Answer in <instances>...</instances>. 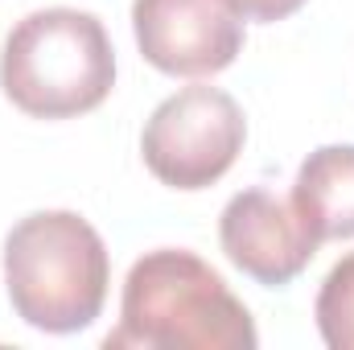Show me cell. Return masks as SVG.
I'll use <instances>...</instances> for the list:
<instances>
[{
	"label": "cell",
	"mask_w": 354,
	"mask_h": 350,
	"mask_svg": "<svg viewBox=\"0 0 354 350\" xmlns=\"http://www.w3.org/2000/svg\"><path fill=\"white\" fill-rule=\"evenodd\" d=\"M305 0H227V8L239 17V21H284L301 8Z\"/></svg>",
	"instance_id": "cell-9"
},
{
	"label": "cell",
	"mask_w": 354,
	"mask_h": 350,
	"mask_svg": "<svg viewBox=\"0 0 354 350\" xmlns=\"http://www.w3.org/2000/svg\"><path fill=\"white\" fill-rule=\"evenodd\" d=\"M292 206L317 243L354 239V145L313 149L297 169Z\"/></svg>",
	"instance_id": "cell-7"
},
{
	"label": "cell",
	"mask_w": 354,
	"mask_h": 350,
	"mask_svg": "<svg viewBox=\"0 0 354 350\" xmlns=\"http://www.w3.org/2000/svg\"><path fill=\"white\" fill-rule=\"evenodd\" d=\"M111 260L75 210L25 214L4 239V288L17 317L41 334H79L103 313Z\"/></svg>",
	"instance_id": "cell-2"
},
{
	"label": "cell",
	"mask_w": 354,
	"mask_h": 350,
	"mask_svg": "<svg viewBox=\"0 0 354 350\" xmlns=\"http://www.w3.org/2000/svg\"><path fill=\"white\" fill-rule=\"evenodd\" d=\"M103 347L124 350H256L260 334L227 280L185 248H157L132 264L120 326Z\"/></svg>",
	"instance_id": "cell-1"
},
{
	"label": "cell",
	"mask_w": 354,
	"mask_h": 350,
	"mask_svg": "<svg viewBox=\"0 0 354 350\" xmlns=\"http://www.w3.org/2000/svg\"><path fill=\"white\" fill-rule=\"evenodd\" d=\"M313 317L330 350H354V252L342 256L322 280Z\"/></svg>",
	"instance_id": "cell-8"
},
{
	"label": "cell",
	"mask_w": 354,
	"mask_h": 350,
	"mask_svg": "<svg viewBox=\"0 0 354 350\" xmlns=\"http://www.w3.org/2000/svg\"><path fill=\"white\" fill-rule=\"evenodd\" d=\"M115 87V50L83 8H37L12 25L0 54V91L33 120H75Z\"/></svg>",
	"instance_id": "cell-3"
},
{
	"label": "cell",
	"mask_w": 354,
	"mask_h": 350,
	"mask_svg": "<svg viewBox=\"0 0 354 350\" xmlns=\"http://www.w3.org/2000/svg\"><path fill=\"white\" fill-rule=\"evenodd\" d=\"M218 243L227 260L264 288L292 284L317 256V239L301 223L297 206L276 198L264 185L239 190L218 219Z\"/></svg>",
	"instance_id": "cell-6"
},
{
	"label": "cell",
	"mask_w": 354,
	"mask_h": 350,
	"mask_svg": "<svg viewBox=\"0 0 354 350\" xmlns=\"http://www.w3.org/2000/svg\"><path fill=\"white\" fill-rule=\"evenodd\" d=\"M248 120L223 87H181L161 99L145 124L140 153L149 174L169 190H206L239 161Z\"/></svg>",
	"instance_id": "cell-4"
},
{
	"label": "cell",
	"mask_w": 354,
	"mask_h": 350,
	"mask_svg": "<svg viewBox=\"0 0 354 350\" xmlns=\"http://www.w3.org/2000/svg\"><path fill=\"white\" fill-rule=\"evenodd\" d=\"M132 33L145 62L174 79L218 75L243 50V21L227 0H132Z\"/></svg>",
	"instance_id": "cell-5"
}]
</instances>
